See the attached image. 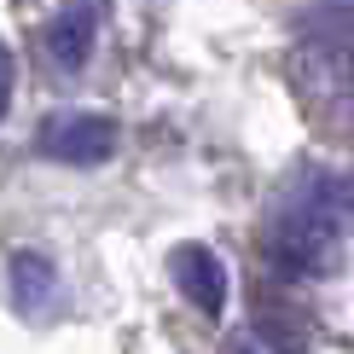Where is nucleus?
I'll use <instances>...</instances> for the list:
<instances>
[{
	"mask_svg": "<svg viewBox=\"0 0 354 354\" xmlns=\"http://www.w3.org/2000/svg\"><path fill=\"white\" fill-rule=\"evenodd\" d=\"M343 180L331 174H302L290 180L285 192L273 198V215H268V256L273 268H285L290 279H319L337 268L343 256Z\"/></svg>",
	"mask_w": 354,
	"mask_h": 354,
	"instance_id": "nucleus-1",
	"label": "nucleus"
},
{
	"mask_svg": "<svg viewBox=\"0 0 354 354\" xmlns=\"http://www.w3.org/2000/svg\"><path fill=\"white\" fill-rule=\"evenodd\" d=\"M35 145H41V157H53V163H64V169H99V163L116 157L122 134H116V122L99 116V111H58V116L41 122Z\"/></svg>",
	"mask_w": 354,
	"mask_h": 354,
	"instance_id": "nucleus-2",
	"label": "nucleus"
},
{
	"mask_svg": "<svg viewBox=\"0 0 354 354\" xmlns=\"http://www.w3.org/2000/svg\"><path fill=\"white\" fill-rule=\"evenodd\" d=\"M169 273H174V290H180L198 314L221 319V308H227V261H221L209 244H180L169 256Z\"/></svg>",
	"mask_w": 354,
	"mask_h": 354,
	"instance_id": "nucleus-3",
	"label": "nucleus"
},
{
	"mask_svg": "<svg viewBox=\"0 0 354 354\" xmlns=\"http://www.w3.org/2000/svg\"><path fill=\"white\" fill-rule=\"evenodd\" d=\"M297 41L314 47V53H326V58L354 64V6H348V0H314V6L302 12Z\"/></svg>",
	"mask_w": 354,
	"mask_h": 354,
	"instance_id": "nucleus-4",
	"label": "nucleus"
},
{
	"mask_svg": "<svg viewBox=\"0 0 354 354\" xmlns=\"http://www.w3.org/2000/svg\"><path fill=\"white\" fill-rule=\"evenodd\" d=\"M47 58L58 70H82L87 53H93V6H64L58 18L47 24Z\"/></svg>",
	"mask_w": 354,
	"mask_h": 354,
	"instance_id": "nucleus-5",
	"label": "nucleus"
},
{
	"mask_svg": "<svg viewBox=\"0 0 354 354\" xmlns=\"http://www.w3.org/2000/svg\"><path fill=\"white\" fill-rule=\"evenodd\" d=\"M12 279H18V302L29 308V314L53 302V261H47V256L18 250V256H12Z\"/></svg>",
	"mask_w": 354,
	"mask_h": 354,
	"instance_id": "nucleus-6",
	"label": "nucleus"
},
{
	"mask_svg": "<svg viewBox=\"0 0 354 354\" xmlns=\"http://www.w3.org/2000/svg\"><path fill=\"white\" fill-rule=\"evenodd\" d=\"M12 87H18V64H12V47L0 41V122H6V111H12Z\"/></svg>",
	"mask_w": 354,
	"mask_h": 354,
	"instance_id": "nucleus-7",
	"label": "nucleus"
},
{
	"mask_svg": "<svg viewBox=\"0 0 354 354\" xmlns=\"http://www.w3.org/2000/svg\"><path fill=\"white\" fill-rule=\"evenodd\" d=\"M348 6H354V0H348Z\"/></svg>",
	"mask_w": 354,
	"mask_h": 354,
	"instance_id": "nucleus-8",
	"label": "nucleus"
}]
</instances>
